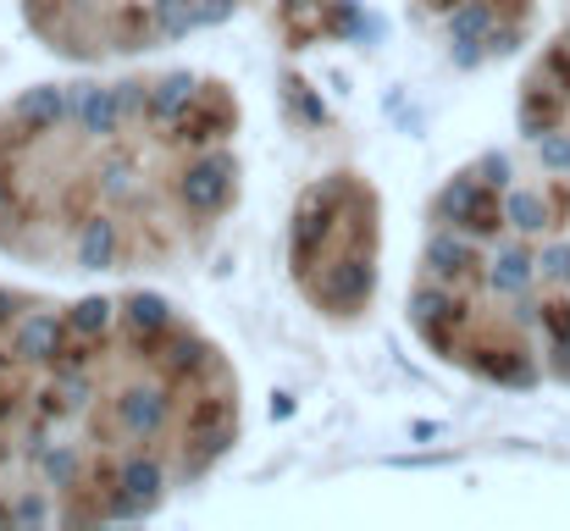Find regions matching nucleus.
<instances>
[{"instance_id":"f257e3e1","label":"nucleus","mask_w":570,"mask_h":531,"mask_svg":"<svg viewBox=\"0 0 570 531\" xmlns=\"http://www.w3.org/2000/svg\"><path fill=\"white\" fill-rule=\"evenodd\" d=\"M238 432V371L178 305L139 288L0 305V527L156 515Z\"/></svg>"},{"instance_id":"f03ea898","label":"nucleus","mask_w":570,"mask_h":531,"mask_svg":"<svg viewBox=\"0 0 570 531\" xmlns=\"http://www.w3.org/2000/svg\"><path fill=\"white\" fill-rule=\"evenodd\" d=\"M244 106L210 72H89L0 106V255L50 277L194 266L244 194Z\"/></svg>"},{"instance_id":"7ed1b4c3","label":"nucleus","mask_w":570,"mask_h":531,"mask_svg":"<svg viewBox=\"0 0 570 531\" xmlns=\"http://www.w3.org/2000/svg\"><path fill=\"white\" fill-rule=\"evenodd\" d=\"M404 316L471 382H570V173L510 150L465 161L426 205Z\"/></svg>"},{"instance_id":"20e7f679","label":"nucleus","mask_w":570,"mask_h":531,"mask_svg":"<svg viewBox=\"0 0 570 531\" xmlns=\"http://www.w3.org/2000/svg\"><path fill=\"white\" fill-rule=\"evenodd\" d=\"M288 283L327 327L372 316L382 283V194L366 173H327L299 188L288 216Z\"/></svg>"},{"instance_id":"39448f33","label":"nucleus","mask_w":570,"mask_h":531,"mask_svg":"<svg viewBox=\"0 0 570 531\" xmlns=\"http://www.w3.org/2000/svg\"><path fill=\"white\" fill-rule=\"evenodd\" d=\"M233 6L238 0H22V22L56 61L111 67L216 28Z\"/></svg>"},{"instance_id":"423d86ee","label":"nucleus","mask_w":570,"mask_h":531,"mask_svg":"<svg viewBox=\"0 0 570 531\" xmlns=\"http://www.w3.org/2000/svg\"><path fill=\"white\" fill-rule=\"evenodd\" d=\"M543 0H410L421 33L454 67H488L515 56L538 28Z\"/></svg>"},{"instance_id":"0eeeda50","label":"nucleus","mask_w":570,"mask_h":531,"mask_svg":"<svg viewBox=\"0 0 570 531\" xmlns=\"http://www.w3.org/2000/svg\"><path fill=\"white\" fill-rule=\"evenodd\" d=\"M515 117H521L527 145H532L549 167L570 173V28L554 45H543V56L527 67Z\"/></svg>"},{"instance_id":"6e6552de","label":"nucleus","mask_w":570,"mask_h":531,"mask_svg":"<svg viewBox=\"0 0 570 531\" xmlns=\"http://www.w3.org/2000/svg\"><path fill=\"white\" fill-rule=\"evenodd\" d=\"M355 28H361V6L355 0H277V33L288 39V50L338 45Z\"/></svg>"}]
</instances>
